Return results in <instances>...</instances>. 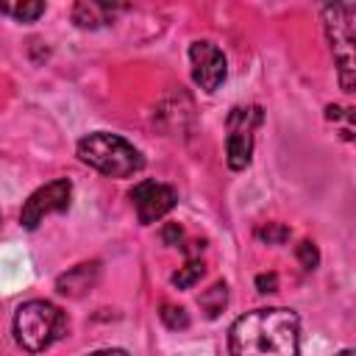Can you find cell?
Here are the masks:
<instances>
[{
    "label": "cell",
    "mask_w": 356,
    "mask_h": 356,
    "mask_svg": "<svg viewBox=\"0 0 356 356\" xmlns=\"http://www.w3.org/2000/svg\"><path fill=\"white\" fill-rule=\"evenodd\" d=\"M298 345L300 320L281 306L245 312L228 331L231 356H298Z\"/></svg>",
    "instance_id": "obj_1"
},
{
    "label": "cell",
    "mask_w": 356,
    "mask_h": 356,
    "mask_svg": "<svg viewBox=\"0 0 356 356\" xmlns=\"http://www.w3.org/2000/svg\"><path fill=\"white\" fill-rule=\"evenodd\" d=\"M78 159L108 178H128L145 167L142 153L128 139L108 131L86 134L78 142Z\"/></svg>",
    "instance_id": "obj_2"
},
{
    "label": "cell",
    "mask_w": 356,
    "mask_h": 356,
    "mask_svg": "<svg viewBox=\"0 0 356 356\" xmlns=\"http://www.w3.org/2000/svg\"><path fill=\"white\" fill-rule=\"evenodd\" d=\"M67 334V314L50 300H25L14 312V339L28 353H42Z\"/></svg>",
    "instance_id": "obj_3"
},
{
    "label": "cell",
    "mask_w": 356,
    "mask_h": 356,
    "mask_svg": "<svg viewBox=\"0 0 356 356\" xmlns=\"http://www.w3.org/2000/svg\"><path fill=\"white\" fill-rule=\"evenodd\" d=\"M353 19H356L353 3H331L323 8V28L331 42V53L339 67V86L345 95H350L356 86V61H353V47H356L353 25L356 22Z\"/></svg>",
    "instance_id": "obj_4"
},
{
    "label": "cell",
    "mask_w": 356,
    "mask_h": 356,
    "mask_svg": "<svg viewBox=\"0 0 356 356\" xmlns=\"http://www.w3.org/2000/svg\"><path fill=\"white\" fill-rule=\"evenodd\" d=\"M70 200H72V184L67 178H56L44 186H39L25 203H22V211H19V222L22 228L28 231H36L39 222L47 217V214H61L70 209Z\"/></svg>",
    "instance_id": "obj_5"
},
{
    "label": "cell",
    "mask_w": 356,
    "mask_h": 356,
    "mask_svg": "<svg viewBox=\"0 0 356 356\" xmlns=\"http://www.w3.org/2000/svg\"><path fill=\"white\" fill-rule=\"evenodd\" d=\"M189 58H192V81L203 92H217L228 75V61L222 50L214 42H192L189 44Z\"/></svg>",
    "instance_id": "obj_6"
},
{
    "label": "cell",
    "mask_w": 356,
    "mask_h": 356,
    "mask_svg": "<svg viewBox=\"0 0 356 356\" xmlns=\"http://www.w3.org/2000/svg\"><path fill=\"white\" fill-rule=\"evenodd\" d=\"M131 200L136 209V217L142 225H150L156 220H161L164 214H170L178 203V192L170 184H159V181H142L131 189Z\"/></svg>",
    "instance_id": "obj_7"
},
{
    "label": "cell",
    "mask_w": 356,
    "mask_h": 356,
    "mask_svg": "<svg viewBox=\"0 0 356 356\" xmlns=\"http://www.w3.org/2000/svg\"><path fill=\"white\" fill-rule=\"evenodd\" d=\"M97 275H100V261H83V264L70 267L64 275H58L56 278V289L64 298H83L95 286Z\"/></svg>",
    "instance_id": "obj_8"
},
{
    "label": "cell",
    "mask_w": 356,
    "mask_h": 356,
    "mask_svg": "<svg viewBox=\"0 0 356 356\" xmlns=\"http://www.w3.org/2000/svg\"><path fill=\"white\" fill-rule=\"evenodd\" d=\"M125 8L120 3H106V0H78L72 6V22L83 31H95L103 28L108 22H114V14Z\"/></svg>",
    "instance_id": "obj_9"
},
{
    "label": "cell",
    "mask_w": 356,
    "mask_h": 356,
    "mask_svg": "<svg viewBox=\"0 0 356 356\" xmlns=\"http://www.w3.org/2000/svg\"><path fill=\"white\" fill-rule=\"evenodd\" d=\"M253 156V131L250 128H228L225 136V159L231 170H245Z\"/></svg>",
    "instance_id": "obj_10"
},
{
    "label": "cell",
    "mask_w": 356,
    "mask_h": 356,
    "mask_svg": "<svg viewBox=\"0 0 356 356\" xmlns=\"http://www.w3.org/2000/svg\"><path fill=\"white\" fill-rule=\"evenodd\" d=\"M225 303H228V286H225V281H214L206 292H200V298H197V306H200V312L209 317V320H214V317H220V312L225 309Z\"/></svg>",
    "instance_id": "obj_11"
},
{
    "label": "cell",
    "mask_w": 356,
    "mask_h": 356,
    "mask_svg": "<svg viewBox=\"0 0 356 356\" xmlns=\"http://www.w3.org/2000/svg\"><path fill=\"white\" fill-rule=\"evenodd\" d=\"M0 14H8L19 22H33L44 14V3L39 0H22V3H0Z\"/></svg>",
    "instance_id": "obj_12"
},
{
    "label": "cell",
    "mask_w": 356,
    "mask_h": 356,
    "mask_svg": "<svg viewBox=\"0 0 356 356\" xmlns=\"http://www.w3.org/2000/svg\"><path fill=\"white\" fill-rule=\"evenodd\" d=\"M203 261H197V259H189L184 267H178V273H172V286H178V289H189V286H195L197 281H200V275H203Z\"/></svg>",
    "instance_id": "obj_13"
},
{
    "label": "cell",
    "mask_w": 356,
    "mask_h": 356,
    "mask_svg": "<svg viewBox=\"0 0 356 356\" xmlns=\"http://www.w3.org/2000/svg\"><path fill=\"white\" fill-rule=\"evenodd\" d=\"M159 317H161V323H164L170 331H184V328H189V314H186L184 306L164 303L161 312H159Z\"/></svg>",
    "instance_id": "obj_14"
},
{
    "label": "cell",
    "mask_w": 356,
    "mask_h": 356,
    "mask_svg": "<svg viewBox=\"0 0 356 356\" xmlns=\"http://www.w3.org/2000/svg\"><path fill=\"white\" fill-rule=\"evenodd\" d=\"M256 236L261 242H267V245H284L289 239V228L284 222H267V225H261L256 231Z\"/></svg>",
    "instance_id": "obj_15"
},
{
    "label": "cell",
    "mask_w": 356,
    "mask_h": 356,
    "mask_svg": "<svg viewBox=\"0 0 356 356\" xmlns=\"http://www.w3.org/2000/svg\"><path fill=\"white\" fill-rule=\"evenodd\" d=\"M295 256H298V261H300V267H303V270H314V267L320 264V250H317V245H314L312 239L298 242Z\"/></svg>",
    "instance_id": "obj_16"
},
{
    "label": "cell",
    "mask_w": 356,
    "mask_h": 356,
    "mask_svg": "<svg viewBox=\"0 0 356 356\" xmlns=\"http://www.w3.org/2000/svg\"><path fill=\"white\" fill-rule=\"evenodd\" d=\"M181 239H184V228H181L178 222H167V225L161 228V242H164L167 248H178Z\"/></svg>",
    "instance_id": "obj_17"
},
{
    "label": "cell",
    "mask_w": 356,
    "mask_h": 356,
    "mask_svg": "<svg viewBox=\"0 0 356 356\" xmlns=\"http://www.w3.org/2000/svg\"><path fill=\"white\" fill-rule=\"evenodd\" d=\"M256 289H259L261 295L275 292V289H278V275H275V273H261V275H256Z\"/></svg>",
    "instance_id": "obj_18"
},
{
    "label": "cell",
    "mask_w": 356,
    "mask_h": 356,
    "mask_svg": "<svg viewBox=\"0 0 356 356\" xmlns=\"http://www.w3.org/2000/svg\"><path fill=\"white\" fill-rule=\"evenodd\" d=\"M86 356H128V350H122V348H103V350H92Z\"/></svg>",
    "instance_id": "obj_19"
},
{
    "label": "cell",
    "mask_w": 356,
    "mask_h": 356,
    "mask_svg": "<svg viewBox=\"0 0 356 356\" xmlns=\"http://www.w3.org/2000/svg\"><path fill=\"white\" fill-rule=\"evenodd\" d=\"M337 356H353V350H342V353H337Z\"/></svg>",
    "instance_id": "obj_20"
}]
</instances>
